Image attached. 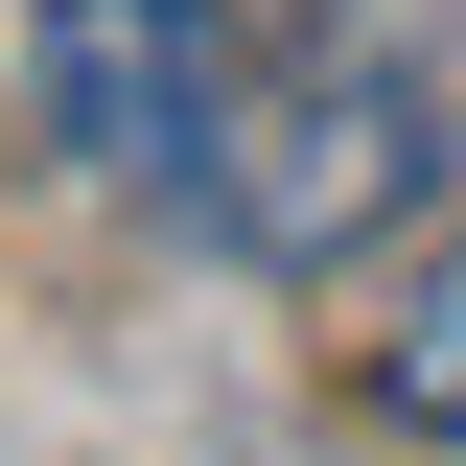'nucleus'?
I'll list each match as a JSON object with an SVG mask.
<instances>
[{
    "mask_svg": "<svg viewBox=\"0 0 466 466\" xmlns=\"http://www.w3.org/2000/svg\"><path fill=\"white\" fill-rule=\"evenodd\" d=\"M420 187H443V70L373 47V24H303V47H257V94H233V140H210L187 210H210L257 280H327V257H373Z\"/></svg>",
    "mask_w": 466,
    "mask_h": 466,
    "instance_id": "1",
    "label": "nucleus"
},
{
    "mask_svg": "<svg viewBox=\"0 0 466 466\" xmlns=\"http://www.w3.org/2000/svg\"><path fill=\"white\" fill-rule=\"evenodd\" d=\"M257 0H24V94L94 187H210L233 94H257Z\"/></svg>",
    "mask_w": 466,
    "mask_h": 466,
    "instance_id": "2",
    "label": "nucleus"
},
{
    "mask_svg": "<svg viewBox=\"0 0 466 466\" xmlns=\"http://www.w3.org/2000/svg\"><path fill=\"white\" fill-rule=\"evenodd\" d=\"M373 420H420V443H466V233L397 280V327H373Z\"/></svg>",
    "mask_w": 466,
    "mask_h": 466,
    "instance_id": "3",
    "label": "nucleus"
},
{
    "mask_svg": "<svg viewBox=\"0 0 466 466\" xmlns=\"http://www.w3.org/2000/svg\"><path fill=\"white\" fill-rule=\"evenodd\" d=\"M257 24H303V0H257Z\"/></svg>",
    "mask_w": 466,
    "mask_h": 466,
    "instance_id": "4",
    "label": "nucleus"
}]
</instances>
